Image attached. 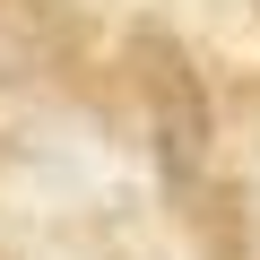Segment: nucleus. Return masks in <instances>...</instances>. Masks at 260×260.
Returning a JSON list of instances; mask_svg holds the SVG:
<instances>
[{
	"label": "nucleus",
	"instance_id": "obj_1",
	"mask_svg": "<svg viewBox=\"0 0 260 260\" xmlns=\"http://www.w3.org/2000/svg\"><path fill=\"white\" fill-rule=\"evenodd\" d=\"M148 95H156V130H165V156L182 165V156H200V87L182 78V61L165 52V44H148Z\"/></svg>",
	"mask_w": 260,
	"mask_h": 260
}]
</instances>
